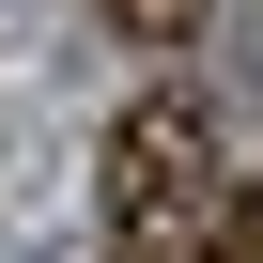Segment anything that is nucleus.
<instances>
[{
	"instance_id": "obj_1",
	"label": "nucleus",
	"mask_w": 263,
	"mask_h": 263,
	"mask_svg": "<svg viewBox=\"0 0 263 263\" xmlns=\"http://www.w3.org/2000/svg\"><path fill=\"white\" fill-rule=\"evenodd\" d=\"M217 201V108L201 93H140L108 124V263H186Z\"/></svg>"
},
{
	"instance_id": "obj_2",
	"label": "nucleus",
	"mask_w": 263,
	"mask_h": 263,
	"mask_svg": "<svg viewBox=\"0 0 263 263\" xmlns=\"http://www.w3.org/2000/svg\"><path fill=\"white\" fill-rule=\"evenodd\" d=\"M186 263H263V186H217L201 232H186Z\"/></svg>"
},
{
	"instance_id": "obj_3",
	"label": "nucleus",
	"mask_w": 263,
	"mask_h": 263,
	"mask_svg": "<svg viewBox=\"0 0 263 263\" xmlns=\"http://www.w3.org/2000/svg\"><path fill=\"white\" fill-rule=\"evenodd\" d=\"M201 16H217V0H108V31H124V47H186Z\"/></svg>"
}]
</instances>
